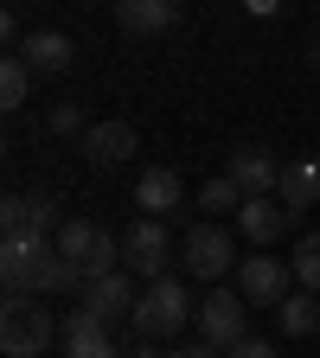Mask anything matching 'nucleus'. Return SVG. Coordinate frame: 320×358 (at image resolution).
Segmentation results:
<instances>
[{
    "instance_id": "f257e3e1",
    "label": "nucleus",
    "mask_w": 320,
    "mask_h": 358,
    "mask_svg": "<svg viewBox=\"0 0 320 358\" xmlns=\"http://www.w3.org/2000/svg\"><path fill=\"white\" fill-rule=\"evenodd\" d=\"M52 339H58L52 307H39V294H7V307H0V352L7 358H45Z\"/></svg>"
},
{
    "instance_id": "f03ea898",
    "label": "nucleus",
    "mask_w": 320,
    "mask_h": 358,
    "mask_svg": "<svg viewBox=\"0 0 320 358\" xmlns=\"http://www.w3.org/2000/svg\"><path fill=\"white\" fill-rule=\"evenodd\" d=\"M193 313L199 307H193L186 282H179V275H160V282L141 288V301H134V333H141V339H173V333H186Z\"/></svg>"
},
{
    "instance_id": "7ed1b4c3",
    "label": "nucleus",
    "mask_w": 320,
    "mask_h": 358,
    "mask_svg": "<svg viewBox=\"0 0 320 358\" xmlns=\"http://www.w3.org/2000/svg\"><path fill=\"white\" fill-rule=\"evenodd\" d=\"M58 256H71L90 282H103L122 268V243L103 231V224H90V217H64V231H58Z\"/></svg>"
},
{
    "instance_id": "20e7f679",
    "label": "nucleus",
    "mask_w": 320,
    "mask_h": 358,
    "mask_svg": "<svg viewBox=\"0 0 320 358\" xmlns=\"http://www.w3.org/2000/svg\"><path fill=\"white\" fill-rule=\"evenodd\" d=\"M52 256H58V243L0 237V282H7V294H45V282H52Z\"/></svg>"
},
{
    "instance_id": "39448f33",
    "label": "nucleus",
    "mask_w": 320,
    "mask_h": 358,
    "mask_svg": "<svg viewBox=\"0 0 320 358\" xmlns=\"http://www.w3.org/2000/svg\"><path fill=\"white\" fill-rule=\"evenodd\" d=\"M122 268L141 282L173 275V256H167V217H134V231L122 237Z\"/></svg>"
},
{
    "instance_id": "423d86ee",
    "label": "nucleus",
    "mask_w": 320,
    "mask_h": 358,
    "mask_svg": "<svg viewBox=\"0 0 320 358\" xmlns=\"http://www.w3.org/2000/svg\"><path fill=\"white\" fill-rule=\"evenodd\" d=\"M58 205L52 199H32V192H13L7 205H0V237H32V243H58Z\"/></svg>"
},
{
    "instance_id": "0eeeda50",
    "label": "nucleus",
    "mask_w": 320,
    "mask_h": 358,
    "mask_svg": "<svg viewBox=\"0 0 320 358\" xmlns=\"http://www.w3.org/2000/svg\"><path fill=\"white\" fill-rule=\"evenodd\" d=\"M193 268V282H218L224 268L237 262V237L224 231V224H199V231H186V256H179Z\"/></svg>"
},
{
    "instance_id": "6e6552de",
    "label": "nucleus",
    "mask_w": 320,
    "mask_h": 358,
    "mask_svg": "<svg viewBox=\"0 0 320 358\" xmlns=\"http://www.w3.org/2000/svg\"><path fill=\"white\" fill-rule=\"evenodd\" d=\"M295 268L282 262V256H244V275H237V294L250 301V307H282L295 288Z\"/></svg>"
},
{
    "instance_id": "1a4fd4ad",
    "label": "nucleus",
    "mask_w": 320,
    "mask_h": 358,
    "mask_svg": "<svg viewBox=\"0 0 320 358\" xmlns=\"http://www.w3.org/2000/svg\"><path fill=\"white\" fill-rule=\"evenodd\" d=\"M244 313H250V307H244L237 288H211V294L199 301V333L224 352V345H237V339H244Z\"/></svg>"
},
{
    "instance_id": "9d476101",
    "label": "nucleus",
    "mask_w": 320,
    "mask_h": 358,
    "mask_svg": "<svg viewBox=\"0 0 320 358\" xmlns=\"http://www.w3.org/2000/svg\"><path fill=\"white\" fill-rule=\"evenodd\" d=\"M224 179H237L244 199H276V186H282V160L269 154V148H237L231 166H224Z\"/></svg>"
},
{
    "instance_id": "9b49d317",
    "label": "nucleus",
    "mask_w": 320,
    "mask_h": 358,
    "mask_svg": "<svg viewBox=\"0 0 320 358\" xmlns=\"http://www.w3.org/2000/svg\"><path fill=\"white\" fill-rule=\"evenodd\" d=\"M58 339H64V358H122L109 345V327L97 320L90 307H71L64 320H58Z\"/></svg>"
},
{
    "instance_id": "f8f14e48",
    "label": "nucleus",
    "mask_w": 320,
    "mask_h": 358,
    "mask_svg": "<svg viewBox=\"0 0 320 358\" xmlns=\"http://www.w3.org/2000/svg\"><path fill=\"white\" fill-rule=\"evenodd\" d=\"M134 301H141V294H134V275H128V268H116V275H103V282H90V288H83V307L97 313L103 327L134 320Z\"/></svg>"
},
{
    "instance_id": "ddd939ff",
    "label": "nucleus",
    "mask_w": 320,
    "mask_h": 358,
    "mask_svg": "<svg viewBox=\"0 0 320 358\" xmlns=\"http://www.w3.org/2000/svg\"><path fill=\"white\" fill-rule=\"evenodd\" d=\"M134 205H141V217H167L186 205V179H179L173 166H141V179H134Z\"/></svg>"
},
{
    "instance_id": "4468645a",
    "label": "nucleus",
    "mask_w": 320,
    "mask_h": 358,
    "mask_svg": "<svg viewBox=\"0 0 320 358\" xmlns=\"http://www.w3.org/2000/svg\"><path fill=\"white\" fill-rule=\"evenodd\" d=\"M134 148H141L134 122H90V134H83V160L90 166H122Z\"/></svg>"
},
{
    "instance_id": "2eb2a0df",
    "label": "nucleus",
    "mask_w": 320,
    "mask_h": 358,
    "mask_svg": "<svg viewBox=\"0 0 320 358\" xmlns=\"http://www.w3.org/2000/svg\"><path fill=\"white\" fill-rule=\"evenodd\" d=\"M20 58L32 64V77H64L71 58H77V45H71V32H26Z\"/></svg>"
},
{
    "instance_id": "dca6fc26",
    "label": "nucleus",
    "mask_w": 320,
    "mask_h": 358,
    "mask_svg": "<svg viewBox=\"0 0 320 358\" xmlns=\"http://www.w3.org/2000/svg\"><path fill=\"white\" fill-rule=\"evenodd\" d=\"M237 231H244L256 250L282 243V231H288V205H282V199H244V211H237Z\"/></svg>"
},
{
    "instance_id": "f3484780",
    "label": "nucleus",
    "mask_w": 320,
    "mask_h": 358,
    "mask_svg": "<svg viewBox=\"0 0 320 358\" xmlns=\"http://www.w3.org/2000/svg\"><path fill=\"white\" fill-rule=\"evenodd\" d=\"M179 20V0H116V26L134 38H154Z\"/></svg>"
},
{
    "instance_id": "a211bd4d",
    "label": "nucleus",
    "mask_w": 320,
    "mask_h": 358,
    "mask_svg": "<svg viewBox=\"0 0 320 358\" xmlns=\"http://www.w3.org/2000/svg\"><path fill=\"white\" fill-rule=\"evenodd\" d=\"M276 199H282L288 211L320 205V160H288V166H282V186H276Z\"/></svg>"
},
{
    "instance_id": "6ab92c4d",
    "label": "nucleus",
    "mask_w": 320,
    "mask_h": 358,
    "mask_svg": "<svg viewBox=\"0 0 320 358\" xmlns=\"http://www.w3.org/2000/svg\"><path fill=\"white\" fill-rule=\"evenodd\" d=\"M276 327H282L288 339H301V333H314V327H320V301H314V288H295V294L276 307Z\"/></svg>"
},
{
    "instance_id": "aec40b11",
    "label": "nucleus",
    "mask_w": 320,
    "mask_h": 358,
    "mask_svg": "<svg viewBox=\"0 0 320 358\" xmlns=\"http://www.w3.org/2000/svg\"><path fill=\"white\" fill-rule=\"evenodd\" d=\"M26 90H32V64H26L20 52H7V58H0V103L20 109V103H26Z\"/></svg>"
},
{
    "instance_id": "412c9836",
    "label": "nucleus",
    "mask_w": 320,
    "mask_h": 358,
    "mask_svg": "<svg viewBox=\"0 0 320 358\" xmlns=\"http://www.w3.org/2000/svg\"><path fill=\"white\" fill-rule=\"evenodd\" d=\"M199 205L211 217H237L244 211V192H237V179H205V186H199Z\"/></svg>"
},
{
    "instance_id": "4be33fe9",
    "label": "nucleus",
    "mask_w": 320,
    "mask_h": 358,
    "mask_svg": "<svg viewBox=\"0 0 320 358\" xmlns=\"http://www.w3.org/2000/svg\"><path fill=\"white\" fill-rule=\"evenodd\" d=\"M295 282L320 294V231H307V237L295 243Z\"/></svg>"
},
{
    "instance_id": "5701e85b",
    "label": "nucleus",
    "mask_w": 320,
    "mask_h": 358,
    "mask_svg": "<svg viewBox=\"0 0 320 358\" xmlns=\"http://www.w3.org/2000/svg\"><path fill=\"white\" fill-rule=\"evenodd\" d=\"M45 128H52V134H90V128H83V109H77V103H52Z\"/></svg>"
},
{
    "instance_id": "b1692460",
    "label": "nucleus",
    "mask_w": 320,
    "mask_h": 358,
    "mask_svg": "<svg viewBox=\"0 0 320 358\" xmlns=\"http://www.w3.org/2000/svg\"><path fill=\"white\" fill-rule=\"evenodd\" d=\"M224 358H276V345H269V339H237V345H224Z\"/></svg>"
},
{
    "instance_id": "393cba45",
    "label": "nucleus",
    "mask_w": 320,
    "mask_h": 358,
    "mask_svg": "<svg viewBox=\"0 0 320 358\" xmlns=\"http://www.w3.org/2000/svg\"><path fill=\"white\" fill-rule=\"evenodd\" d=\"M167 358H224L211 339H199V345H179V352H167Z\"/></svg>"
},
{
    "instance_id": "a878e982",
    "label": "nucleus",
    "mask_w": 320,
    "mask_h": 358,
    "mask_svg": "<svg viewBox=\"0 0 320 358\" xmlns=\"http://www.w3.org/2000/svg\"><path fill=\"white\" fill-rule=\"evenodd\" d=\"M0 38H7V45H26V38H20V13H13V7L0 13Z\"/></svg>"
},
{
    "instance_id": "bb28decb",
    "label": "nucleus",
    "mask_w": 320,
    "mask_h": 358,
    "mask_svg": "<svg viewBox=\"0 0 320 358\" xmlns=\"http://www.w3.org/2000/svg\"><path fill=\"white\" fill-rule=\"evenodd\" d=\"M244 7H250L256 20H269V13H282V0H244Z\"/></svg>"
},
{
    "instance_id": "cd10ccee",
    "label": "nucleus",
    "mask_w": 320,
    "mask_h": 358,
    "mask_svg": "<svg viewBox=\"0 0 320 358\" xmlns=\"http://www.w3.org/2000/svg\"><path fill=\"white\" fill-rule=\"evenodd\" d=\"M128 358H167V352H154V345H134V352H128Z\"/></svg>"
}]
</instances>
